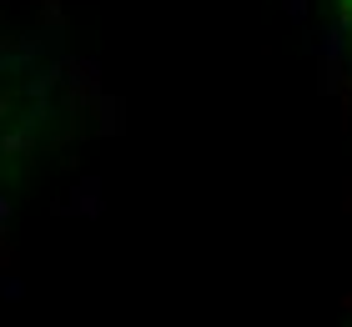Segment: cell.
Wrapping results in <instances>:
<instances>
[{
	"label": "cell",
	"mask_w": 352,
	"mask_h": 327,
	"mask_svg": "<svg viewBox=\"0 0 352 327\" xmlns=\"http://www.w3.org/2000/svg\"><path fill=\"white\" fill-rule=\"evenodd\" d=\"M347 6H352V0H347Z\"/></svg>",
	"instance_id": "6da1fadb"
}]
</instances>
